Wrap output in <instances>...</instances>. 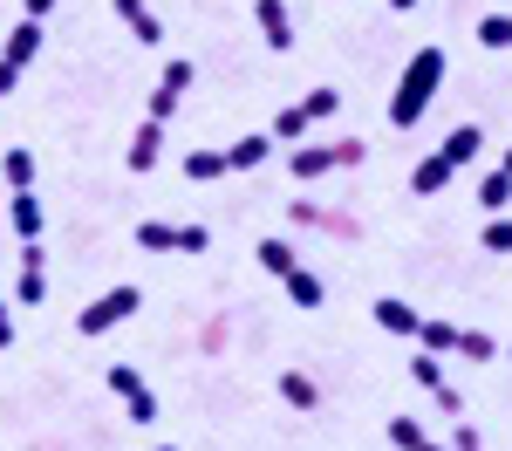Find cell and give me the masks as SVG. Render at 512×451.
<instances>
[{
	"label": "cell",
	"instance_id": "obj_9",
	"mask_svg": "<svg viewBox=\"0 0 512 451\" xmlns=\"http://www.w3.org/2000/svg\"><path fill=\"white\" fill-rule=\"evenodd\" d=\"M35 55H41V21H35V14H21V28H7V48H0V62L28 69Z\"/></svg>",
	"mask_w": 512,
	"mask_h": 451
},
{
	"label": "cell",
	"instance_id": "obj_23",
	"mask_svg": "<svg viewBox=\"0 0 512 451\" xmlns=\"http://www.w3.org/2000/svg\"><path fill=\"white\" fill-rule=\"evenodd\" d=\"M253 260H260L267 274H287V267H301V253H294V240H260V246H253Z\"/></svg>",
	"mask_w": 512,
	"mask_h": 451
},
{
	"label": "cell",
	"instance_id": "obj_5",
	"mask_svg": "<svg viewBox=\"0 0 512 451\" xmlns=\"http://www.w3.org/2000/svg\"><path fill=\"white\" fill-rule=\"evenodd\" d=\"M110 390L123 397L130 424H158V397H151V383H144V376H137L130 363H110Z\"/></svg>",
	"mask_w": 512,
	"mask_h": 451
},
{
	"label": "cell",
	"instance_id": "obj_12",
	"mask_svg": "<svg viewBox=\"0 0 512 451\" xmlns=\"http://www.w3.org/2000/svg\"><path fill=\"white\" fill-rule=\"evenodd\" d=\"M117 21H123L137 41H144V48H158V41H164V21L144 7V0H117Z\"/></svg>",
	"mask_w": 512,
	"mask_h": 451
},
{
	"label": "cell",
	"instance_id": "obj_17",
	"mask_svg": "<svg viewBox=\"0 0 512 451\" xmlns=\"http://www.w3.org/2000/svg\"><path fill=\"white\" fill-rule=\"evenodd\" d=\"M280 397H287L294 410H315L321 404V390H315V376H308V369H280Z\"/></svg>",
	"mask_w": 512,
	"mask_h": 451
},
{
	"label": "cell",
	"instance_id": "obj_26",
	"mask_svg": "<svg viewBox=\"0 0 512 451\" xmlns=\"http://www.w3.org/2000/svg\"><path fill=\"white\" fill-rule=\"evenodd\" d=\"M451 356H465V363H492V356H499V342H492L485 328H458V349H451Z\"/></svg>",
	"mask_w": 512,
	"mask_h": 451
},
{
	"label": "cell",
	"instance_id": "obj_39",
	"mask_svg": "<svg viewBox=\"0 0 512 451\" xmlns=\"http://www.w3.org/2000/svg\"><path fill=\"white\" fill-rule=\"evenodd\" d=\"M0 349H14V315H7V301H0Z\"/></svg>",
	"mask_w": 512,
	"mask_h": 451
},
{
	"label": "cell",
	"instance_id": "obj_18",
	"mask_svg": "<svg viewBox=\"0 0 512 451\" xmlns=\"http://www.w3.org/2000/svg\"><path fill=\"white\" fill-rule=\"evenodd\" d=\"M390 445L396 451H451V445H437V438H424L417 417H390Z\"/></svg>",
	"mask_w": 512,
	"mask_h": 451
},
{
	"label": "cell",
	"instance_id": "obj_44",
	"mask_svg": "<svg viewBox=\"0 0 512 451\" xmlns=\"http://www.w3.org/2000/svg\"><path fill=\"white\" fill-rule=\"evenodd\" d=\"M506 363H512V349H506Z\"/></svg>",
	"mask_w": 512,
	"mask_h": 451
},
{
	"label": "cell",
	"instance_id": "obj_25",
	"mask_svg": "<svg viewBox=\"0 0 512 451\" xmlns=\"http://www.w3.org/2000/svg\"><path fill=\"white\" fill-rule=\"evenodd\" d=\"M137 246H144V253H178V226H164V219H137Z\"/></svg>",
	"mask_w": 512,
	"mask_h": 451
},
{
	"label": "cell",
	"instance_id": "obj_13",
	"mask_svg": "<svg viewBox=\"0 0 512 451\" xmlns=\"http://www.w3.org/2000/svg\"><path fill=\"white\" fill-rule=\"evenodd\" d=\"M7 219H14V240H41V226H48V212H41V199H35V192H14Z\"/></svg>",
	"mask_w": 512,
	"mask_h": 451
},
{
	"label": "cell",
	"instance_id": "obj_45",
	"mask_svg": "<svg viewBox=\"0 0 512 451\" xmlns=\"http://www.w3.org/2000/svg\"><path fill=\"white\" fill-rule=\"evenodd\" d=\"M478 451H485V445H478Z\"/></svg>",
	"mask_w": 512,
	"mask_h": 451
},
{
	"label": "cell",
	"instance_id": "obj_15",
	"mask_svg": "<svg viewBox=\"0 0 512 451\" xmlns=\"http://www.w3.org/2000/svg\"><path fill=\"white\" fill-rule=\"evenodd\" d=\"M376 322L390 328V335H410V342H417V322H424V315H417L410 301H396V294H383V301H376Z\"/></svg>",
	"mask_w": 512,
	"mask_h": 451
},
{
	"label": "cell",
	"instance_id": "obj_40",
	"mask_svg": "<svg viewBox=\"0 0 512 451\" xmlns=\"http://www.w3.org/2000/svg\"><path fill=\"white\" fill-rule=\"evenodd\" d=\"M21 7H28V14H35V21H41V14H48V7H55V0H21Z\"/></svg>",
	"mask_w": 512,
	"mask_h": 451
},
{
	"label": "cell",
	"instance_id": "obj_27",
	"mask_svg": "<svg viewBox=\"0 0 512 451\" xmlns=\"http://www.w3.org/2000/svg\"><path fill=\"white\" fill-rule=\"evenodd\" d=\"M472 41L478 48H512V14H478Z\"/></svg>",
	"mask_w": 512,
	"mask_h": 451
},
{
	"label": "cell",
	"instance_id": "obj_34",
	"mask_svg": "<svg viewBox=\"0 0 512 451\" xmlns=\"http://www.w3.org/2000/svg\"><path fill=\"white\" fill-rule=\"evenodd\" d=\"M205 246H212L205 226H178V253H205Z\"/></svg>",
	"mask_w": 512,
	"mask_h": 451
},
{
	"label": "cell",
	"instance_id": "obj_33",
	"mask_svg": "<svg viewBox=\"0 0 512 451\" xmlns=\"http://www.w3.org/2000/svg\"><path fill=\"white\" fill-rule=\"evenodd\" d=\"M301 103H308V117H335V110H342V89H308V96H301Z\"/></svg>",
	"mask_w": 512,
	"mask_h": 451
},
{
	"label": "cell",
	"instance_id": "obj_16",
	"mask_svg": "<svg viewBox=\"0 0 512 451\" xmlns=\"http://www.w3.org/2000/svg\"><path fill=\"white\" fill-rule=\"evenodd\" d=\"M0 178H7V192H35V151L14 144V151L0 158Z\"/></svg>",
	"mask_w": 512,
	"mask_h": 451
},
{
	"label": "cell",
	"instance_id": "obj_41",
	"mask_svg": "<svg viewBox=\"0 0 512 451\" xmlns=\"http://www.w3.org/2000/svg\"><path fill=\"white\" fill-rule=\"evenodd\" d=\"M390 7H396V14H410V7H417V0H390Z\"/></svg>",
	"mask_w": 512,
	"mask_h": 451
},
{
	"label": "cell",
	"instance_id": "obj_4",
	"mask_svg": "<svg viewBox=\"0 0 512 451\" xmlns=\"http://www.w3.org/2000/svg\"><path fill=\"white\" fill-rule=\"evenodd\" d=\"M48 301V253L41 240H21V274H14V308H41Z\"/></svg>",
	"mask_w": 512,
	"mask_h": 451
},
{
	"label": "cell",
	"instance_id": "obj_42",
	"mask_svg": "<svg viewBox=\"0 0 512 451\" xmlns=\"http://www.w3.org/2000/svg\"><path fill=\"white\" fill-rule=\"evenodd\" d=\"M506 171H512V144H506Z\"/></svg>",
	"mask_w": 512,
	"mask_h": 451
},
{
	"label": "cell",
	"instance_id": "obj_3",
	"mask_svg": "<svg viewBox=\"0 0 512 451\" xmlns=\"http://www.w3.org/2000/svg\"><path fill=\"white\" fill-rule=\"evenodd\" d=\"M192 82H198V62H185V55H178V62H164V76H158V89H151V110H144V117H151V123H171Z\"/></svg>",
	"mask_w": 512,
	"mask_h": 451
},
{
	"label": "cell",
	"instance_id": "obj_37",
	"mask_svg": "<svg viewBox=\"0 0 512 451\" xmlns=\"http://www.w3.org/2000/svg\"><path fill=\"white\" fill-rule=\"evenodd\" d=\"M451 451H478V431L465 424V417H458V431H451Z\"/></svg>",
	"mask_w": 512,
	"mask_h": 451
},
{
	"label": "cell",
	"instance_id": "obj_22",
	"mask_svg": "<svg viewBox=\"0 0 512 451\" xmlns=\"http://www.w3.org/2000/svg\"><path fill=\"white\" fill-rule=\"evenodd\" d=\"M315 233H335V240H362V219H355L349 205H321Z\"/></svg>",
	"mask_w": 512,
	"mask_h": 451
},
{
	"label": "cell",
	"instance_id": "obj_1",
	"mask_svg": "<svg viewBox=\"0 0 512 451\" xmlns=\"http://www.w3.org/2000/svg\"><path fill=\"white\" fill-rule=\"evenodd\" d=\"M437 82H444V48H417L396 76V96H390V123L396 130H417V117L437 103Z\"/></svg>",
	"mask_w": 512,
	"mask_h": 451
},
{
	"label": "cell",
	"instance_id": "obj_38",
	"mask_svg": "<svg viewBox=\"0 0 512 451\" xmlns=\"http://www.w3.org/2000/svg\"><path fill=\"white\" fill-rule=\"evenodd\" d=\"M14 89H21V69H14V62H0V96H14Z\"/></svg>",
	"mask_w": 512,
	"mask_h": 451
},
{
	"label": "cell",
	"instance_id": "obj_35",
	"mask_svg": "<svg viewBox=\"0 0 512 451\" xmlns=\"http://www.w3.org/2000/svg\"><path fill=\"white\" fill-rule=\"evenodd\" d=\"M431 397H437V410H444V417H465V397H458V390H451V383H437Z\"/></svg>",
	"mask_w": 512,
	"mask_h": 451
},
{
	"label": "cell",
	"instance_id": "obj_10",
	"mask_svg": "<svg viewBox=\"0 0 512 451\" xmlns=\"http://www.w3.org/2000/svg\"><path fill=\"white\" fill-rule=\"evenodd\" d=\"M287 164H294V178H301V185H315V178H328V171H335V144H294V151H287Z\"/></svg>",
	"mask_w": 512,
	"mask_h": 451
},
{
	"label": "cell",
	"instance_id": "obj_2",
	"mask_svg": "<svg viewBox=\"0 0 512 451\" xmlns=\"http://www.w3.org/2000/svg\"><path fill=\"white\" fill-rule=\"evenodd\" d=\"M137 308H144V287H110L103 301H89V308L76 315V328L82 335H110V328H123Z\"/></svg>",
	"mask_w": 512,
	"mask_h": 451
},
{
	"label": "cell",
	"instance_id": "obj_7",
	"mask_svg": "<svg viewBox=\"0 0 512 451\" xmlns=\"http://www.w3.org/2000/svg\"><path fill=\"white\" fill-rule=\"evenodd\" d=\"M478 151H485V130L478 123H458L444 144H437V158L451 164V171H465V164H478Z\"/></svg>",
	"mask_w": 512,
	"mask_h": 451
},
{
	"label": "cell",
	"instance_id": "obj_14",
	"mask_svg": "<svg viewBox=\"0 0 512 451\" xmlns=\"http://www.w3.org/2000/svg\"><path fill=\"white\" fill-rule=\"evenodd\" d=\"M451 178H458V171H451V164L431 151V158H417V171H410V192H417V199H437V192H444Z\"/></svg>",
	"mask_w": 512,
	"mask_h": 451
},
{
	"label": "cell",
	"instance_id": "obj_11",
	"mask_svg": "<svg viewBox=\"0 0 512 451\" xmlns=\"http://www.w3.org/2000/svg\"><path fill=\"white\" fill-rule=\"evenodd\" d=\"M267 158H274V130H267V137L253 130V137H239V144H226V171H260Z\"/></svg>",
	"mask_w": 512,
	"mask_h": 451
},
{
	"label": "cell",
	"instance_id": "obj_28",
	"mask_svg": "<svg viewBox=\"0 0 512 451\" xmlns=\"http://www.w3.org/2000/svg\"><path fill=\"white\" fill-rule=\"evenodd\" d=\"M280 281H287V294H294V308H321V281L308 274V267H287Z\"/></svg>",
	"mask_w": 512,
	"mask_h": 451
},
{
	"label": "cell",
	"instance_id": "obj_43",
	"mask_svg": "<svg viewBox=\"0 0 512 451\" xmlns=\"http://www.w3.org/2000/svg\"><path fill=\"white\" fill-rule=\"evenodd\" d=\"M158 451H178V445H158Z\"/></svg>",
	"mask_w": 512,
	"mask_h": 451
},
{
	"label": "cell",
	"instance_id": "obj_30",
	"mask_svg": "<svg viewBox=\"0 0 512 451\" xmlns=\"http://www.w3.org/2000/svg\"><path fill=\"white\" fill-rule=\"evenodd\" d=\"M226 342H233V315H212V322L198 328V349L205 356H226Z\"/></svg>",
	"mask_w": 512,
	"mask_h": 451
},
{
	"label": "cell",
	"instance_id": "obj_31",
	"mask_svg": "<svg viewBox=\"0 0 512 451\" xmlns=\"http://www.w3.org/2000/svg\"><path fill=\"white\" fill-rule=\"evenodd\" d=\"M478 246H485V253H512V219L506 212H492V226L478 233Z\"/></svg>",
	"mask_w": 512,
	"mask_h": 451
},
{
	"label": "cell",
	"instance_id": "obj_20",
	"mask_svg": "<svg viewBox=\"0 0 512 451\" xmlns=\"http://www.w3.org/2000/svg\"><path fill=\"white\" fill-rule=\"evenodd\" d=\"M478 205H485V212H506V205H512V171H506V164L478 178Z\"/></svg>",
	"mask_w": 512,
	"mask_h": 451
},
{
	"label": "cell",
	"instance_id": "obj_8",
	"mask_svg": "<svg viewBox=\"0 0 512 451\" xmlns=\"http://www.w3.org/2000/svg\"><path fill=\"white\" fill-rule=\"evenodd\" d=\"M158 158H164V123H137V137H130V151H123V164L130 171H158Z\"/></svg>",
	"mask_w": 512,
	"mask_h": 451
},
{
	"label": "cell",
	"instance_id": "obj_36",
	"mask_svg": "<svg viewBox=\"0 0 512 451\" xmlns=\"http://www.w3.org/2000/svg\"><path fill=\"white\" fill-rule=\"evenodd\" d=\"M287 219H294V226H315L321 205H315V199H294V205H287Z\"/></svg>",
	"mask_w": 512,
	"mask_h": 451
},
{
	"label": "cell",
	"instance_id": "obj_6",
	"mask_svg": "<svg viewBox=\"0 0 512 451\" xmlns=\"http://www.w3.org/2000/svg\"><path fill=\"white\" fill-rule=\"evenodd\" d=\"M253 21H260V41L287 55L294 48V14H287V0H253Z\"/></svg>",
	"mask_w": 512,
	"mask_h": 451
},
{
	"label": "cell",
	"instance_id": "obj_29",
	"mask_svg": "<svg viewBox=\"0 0 512 451\" xmlns=\"http://www.w3.org/2000/svg\"><path fill=\"white\" fill-rule=\"evenodd\" d=\"M410 383H417V390H437V383H444V356L417 349V356H410Z\"/></svg>",
	"mask_w": 512,
	"mask_h": 451
},
{
	"label": "cell",
	"instance_id": "obj_21",
	"mask_svg": "<svg viewBox=\"0 0 512 451\" xmlns=\"http://www.w3.org/2000/svg\"><path fill=\"white\" fill-rule=\"evenodd\" d=\"M417 349H431V356H451V349H458V328L437 322V315H424V322H417Z\"/></svg>",
	"mask_w": 512,
	"mask_h": 451
},
{
	"label": "cell",
	"instance_id": "obj_24",
	"mask_svg": "<svg viewBox=\"0 0 512 451\" xmlns=\"http://www.w3.org/2000/svg\"><path fill=\"white\" fill-rule=\"evenodd\" d=\"M185 178H192V185L226 178V151H185Z\"/></svg>",
	"mask_w": 512,
	"mask_h": 451
},
{
	"label": "cell",
	"instance_id": "obj_19",
	"mask_svg": "<svg viewBox=\"0 0 512 451\" xmlns=\"http://www.w3.org/2000/svg\"><path fill=\"white\" fill-rule=\"evenodd\" d=\"M308 130H315V117H308V103H287V110L274 117V144H301Z\"/></svg>",
	"mask_w": 512,
	"mask_h": 451
},
{
	"label": "cell",
	"instance_id": "obj_32",
	"mask_svg": "<svg viewBox=\"0 0 512 451\" xmlns=\"http://www.w3.org/2000/svg\"><path fill=\"white\" fill-rule=\"evenodd\" d=\"M362 164H369V144L362 137H342L335 144V171H362Z\"/></svg>",
	"mask_w": 512,
	"mask_h": 451
}]
</instances>
